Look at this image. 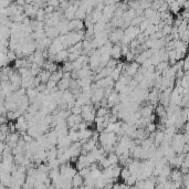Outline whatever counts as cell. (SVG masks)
Here are the masks:
<instances>
[{"mask_svg": "<svg viewBox=\"0 0 189 189\" xmlns=\"http://www.w3.org/2000/svg\"><path fill=\"white\" fill-rule=\"evenodd\" d=\"M70 81L71 80H64L61 79L60 81L57 84V88H58V91H61V92H64V91L69 90L70 89Z\"/></svg>", "mask_w": 189, "mask_h": 189, "instance_id": "cell-6", "label": "cell"}, {"mask_svg": "<svg viewBox=\"0 0 189 189\" xmlns=\"http://www.w3.org/2000/svg\"><path fill=\"white\" fill-rule=\"evenodd\" d=\"M124 36V31L122 29H115L110 32V36H108V41L111 43H116L117 44L118 42H121L122 38Z\"/></svg>", "mask_w": 189, "mask_h": 189, "instance_id": "cell-1", "label": "cell"}, {"mask_svg": "<svg viewBox=\"0 0 189 189\" xmlns=\"http://www.w3.org/2000/svg\"><path fill=\"white\" fill-rule=\"evenodd\" d=\"M108 114H110V108H106V107H99L96 110V116L99 117H104Z\"/></svg>", "mask_w": 189, "mask_h": 189, "instance_id": "cell-11", "label": "cell"}, {"mask_svg": "<svg viewBox=\"0 0 189 189\" xmlns=\"http://www.w3.org/2000/svg\"><path fill=\"white\" fill-rule=\"evenodd\" d=\"M69 30L70 31H82L84 30V21L79 19H73L71 21H69Z\"/></svg>", "mask_w": 189, "mask_h": 189, "instance_id": "cell-2", "label": "cell"}, {"mask_svg": "<svg viewBox=\"0 0 189 189\" xmlns=\"http://www.w3.org/2000/svg\"><path fill=\"white\" fill-rule=\"evenodd\" d=\"M110 55H111V59H114V60H117L118 59H121L122 57V53H121V45H118V44H114L112 47L110 51Z\"/></svg>", "mask_w": 189, "mask_h": 189, "instance_id": "cell-3", "label": "cell"}, {"mask_svg": "<svg viewBox=\"0 0 189 189\" xmlns=\"http://www.w3.org/2000/svg\"><path fill=\"white\" fill-rule=\"evenodd\" d=\"M171 29H173V27L171 26H166L165 25L164 27L160 29V33H162V36L164 37H168V36H170V33H171Z\"/></svg>", "mask_w": 189, "mask_h": 189, "instance_id": "cell-13", "label": "cell"}, {"mask_svg": "<svg viewBox=\"0 0 189 189\" xmlns=\"http://www.w3.org/2000/svg\"><path fill=\"white\" fill-rule=\"evenodd\" d=\"M38 77H40V80H41V83L45 84V83H47L48 81H49V80H50V77H51V73H50L49 71H47V70H41V72L39 73Z\"/></svg>", "mask_w": 189, "mask_h": 189, "instance_id": "cell-9", "label": "cell"}, {"mask_svg": "<svg viewBox=\"0 0 189 189\" xmlns=\"http://www.w3.org/2000/svg\"><path fill=\"white\" fill-rule=\"evenodd\" d=\"M71 186H72V189H79L80 187L83 186V178L77 173L75 174V175H74V177L72 178Z\"/></svg>", "mask_w": 189, "mask_h": 189, "instance_id": "cell-4", "label": "cell"}, {"mask_svg": "<svg viewBox=\"0 0 189 189\" xmlns=\"http://www.w3.org/2000/svg\"><path fill=\"white\" fill-rule=\"evenodd\" d=\"M135 57L136 55L134 53L132 52V51H128V52L125 54V59H126V62H132L133 60H135Z\"/></svg>", "mask_w": 189, "mask_h": 189, "instance_id": "cell-19", "label": "cell"}, {"mask_svg": "<svg viewBox=\"0 0 189 189\" xmlns=\"http://www.w3.org/2000/svg\"><path fill=\"white\" fill-rule=\"evenodd\" d=\"M79 132V131H77ZM77 132H72V131H69L68 133V137L70 142L73 144V143H77L79 142V134H77Z\"/></svg>", "mask_w": 189, "mask_h": 189, "instance_id": "cell-12", "label": "cell"}, {"mask_svg": "<svg viewBox=\"0 0 189 189\" xmlns=\"http://www.w3.org/2000/svg\"><path fill=\"white\" fill-rule=\"evenodd\" d=\"M163 140H164V132H160V131H156L155 132V134H154V146L155 147H159L160 144L163 143Z\"/></svg>", "mask_w": 189, "mask_h": 189, "instance_id": "cell-5", "label": "cell"}, {"mask_svg": "<svg viewBox=\"0 0 189 189\" xmlns=\"http://www.w3.org/2000/svg\"><path fill=\"white\" fill-rule=\"evenodd\" d=\"M136 181H137L136 176H135V175H131L128 178L125 180V184H126V186H127V187H132V186H134V185L136 184Z\"/></svg>", "mask_w": 189, "mask_h": 189, "instance_id": "cell-15", "label": "cell"}, {"mask_svg": "<svg viewBox=\"0 0 189 189\" xmlns=\"http://www.w3.org/2000/svg\"><path fill=\"white\" fill-rule=\"evenodd\" d=\"M106 159L108 160L111 166L113 165H117L118 164V156L116 155L115 153H110L106 155Z\"/></svg>", "mask_w": 189, "mask_h": 189, "instance_id": "cell-10", "label": "cell"}, {"mask_svg": "<svg viewBox=\"0 0 189 189\" xmlns=\"http://www.w3.org/2000/svg\"><path fill=\"white\" fill-rule=\"evenodd\" d=\"M169 178H170L169 181H181L183 175H181V173L179 171V169L174 168V169H171V171H170Z\"/></svg>", "mask_w": 189, "mask_h": 189, "instance_id": "cell-7", "label": "cell"}, {"mask_svg": "<svg viewBox=\"0 0 189 189\" xmlns=\"http://www.w3.org/2000/svg\"><path fill=\"white\" fill-rule=\"evenodd\" d=\"M129 176H131V173H129V170L127 169V167H123L121 170V174H120V177H121L122 179H123L124 181L126 180V179L128 178Z\"/></svg>", "mask_w": 189, "mask_h": 189, "instance_id": "cell-16", "label": "cell"}, {"mask_svg": "<svg viewBox=\"0 0 189 189\" xmlns=\"http://www.w3.org/2000/svg\"><path fill=\"white\" fill-rule=\"evenodd\" d=\"M62 71L63 72H72V63L69 62V61H65V62L63 63Z\"/></svg>", "mask_w": 189, "mask_h": 189, "instance_id": "cell-17", "label": "cell"}, {"mask_svg": "<svg viewBox=\"0 0 189 189\" xmlns=\"http://www.w3.org/2000/svg\"><path fill=\"white\" fill-rule=\"evenodd\" d=\"M6 55H7V58H8L9 62H11V61H16V60H17V57H16V53H14V51H11V50H8V51H7V53H6Z\"/></svg>", "mask_w": 189, "mask_h": 189, "instance_id": "cell-18", "label": "cell"}, {"mask_svg": "<svg viewBox=\"0 0 189 189\" xmlns=\"http://www.w3.org/2000/svg\"><path fill=\"white\" fill-rule=\"evenodd\" d=\"M68 57H69V52L68 50H62V51H60V52L58 53V54L55 55V62H65V61H68Z\"/></svg>", "mask_w": 189, "mask_h": 189, "instance_id": "cell-8", "label": "cell"}, {"mask_svg": "<svg viewBox=\"0 0 189 189\" xmlns=\"http://www.w3.org/2000/svg\"><path fill=\"white\" fill-rule=\"evenodd\" d=\"M170 171H171V167H170L168 164H166L164 167H163L162 173H160V176H164V177L168 178V177H169V175H170Z\"/></svg>", "mask_w": 189, "mask_h": 189, "instance_id": "cell-14", "label": "cell"}, {"mask_svg": "<svg viewBox=\"0 0 189 189\" xmlns=\"http://www.w3.org/2000/svg\"><path fill=\"white\" fill-rule=\"evenodd\" d=\"M70 112H71V114H73V115H81L82 110H81V107L80 106H74L70 110Z\"/></svg>", "mask_w": 189, "mask_h": 189, "instance_id": "cell-20", "label": "cell"}]
</instances>
